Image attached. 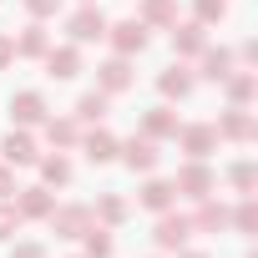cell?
<instances>
[{
    "label": "cell",
    "instance_id": "cell-1",
    "mask_svg": "<svg viewBox=\"0 0 258 258\" xmlns=\"http://www.w3.org/2000/svg\"><path fill=\"white\" fill-rule=\"evenodd\" d=\"M152 238H157V248L162 253H182L187 248V238H192V218H182V213H157V228H152Z\"/></svg>",
    "mask_w": 258,
    "mask_h": 258
},
{
    "label": "cell",
    "instance_id": "cell-2",
    "mask_svg": "<svg viewBox=\"0 0 258 258\" xmlns=\"http://www.w3.org/2000/svg\"><path fill=\"white\" fill-rule=\"evenodd\" d=\"M106 41H111L116 56H137V51H147L152 31H147L142 21H106Z\"/></svg>",
    "mask_w": 258,
    "mask_h": 258
},
{
    "label": "cell",
    "instance_id": "cell-3",
    "mask_svg": "<svg viewBox=\"0 0 258 258\" xmlns=\"http://www.w3.org/2000/svg\"><path fill=\"white\" fill-rule=\"evenodd\" d=\"M177 198H192V203H203V198H213V187H218V177H213V167L208 162H192L187 157V167L177 172Z\"/></svg>",
    "mask_w": 258,
    "mask_h": 258
},
{
    "label": "cell",
    "instance_id": "cell-4",
    "mask_svg": "<svg viewBox=\"0 0 258 258\" xmlns=\"http://www.w3.org/2000/svg\"><path fill=\"white\" fill-rule=\"evenodd\" d=\"M46 223H51V233H56V238H81L96 218H91V208H86V203H66V208H51V218H46Z\"/></svg>",
    "mask_w": 258,
    "mask_h": 258
},
{
    "label": "cell",
    "instance_id": "cell-5",
    "mask_svg": "<svg viewBox=\"0 0 258 258\" xmlns=\"http://www.w3.org/2000/svg\"><path fill=\"white\" fill-rule=\"evenodd\" d=\"M177 142H182V152L192 157V162H208L213 152H218V132L208 121H192V126H177Z\"/></svg>",
    "mask_w": 258,
    "mask_h": 258
},
{
    "label": "cell",
    "instance_id": "cell-6",
    "mask_svg": "<svg viewBox=\"0 0 258 258\" xmlns=\"http://www.w3.org/2000/svg\"><path fill=\"white\" fill-rule=\"evenodd\" d=\"M66 31H71V41H76V46H86V41H101V36H106V16L96 11V0H91V6H81V11L66 21Z\"/></svg>",
    "mask_w": 258,
    "mask_h": 258
},
{
    "label": "cell",
    "instance_id": "cell-7",
    "mask_svg": "<svg viewBox=\"0 0 258 258\" xmlns=\"http://www.w3.org/2000/svg\"><path fill=\"white\" fill-rule=\"evenodd\" d=\"M126 86H132V56H111V61L96 66V91L116 96V91H126Z\"/></svg>",
    "mask_w": 258,
    "mask_h": 258
},
{
    "label": "cell",
    "instance_id": "cell-8",
    "mask_svg": "<svg viewBox=\"0 0 258 258\" xmlns=\"http://www.w3.org/2000/svg\"><path fill=\"white\" fill-rule=\"evenodd\" d=\"M116 157L132 172H152L157 167V142L152 137H126V142H116Z\"/></svg>",
    "mask_w": 258,
    "mask_h": 258
},
{
    "label": "cell",
    "instance_id": "cell-9",
    "mask_svg": "<svg viewBox=\"0 0 258 258\" xmlns=\"http://www.w3.org/2000/svg\"><path fill=\"white\" fill-rule=\"evenodd\" d=\"M213 132H218V142H253V137H258V126H253V116H248L243 106H228L223 121L213 126Z\"/></svg>",
    "mask_w": 258,
    "mask_h": 258
},
{
    "label": "cell",
    "instance_id": "cell-10",
    "mask_svg": "<svg viewBox=\"0 0 258 258\" xmlns=\"http://www.w3.org/2000/svg\"><path fill=\"white\" fill-rule=\"evenodd\" d=\"M0 157H6L11 167H31L41 152H36V137L26 132V126H11V137L6 142H0Z\"/></svg>",
    "mask_w": 258,
    "mask_h": 258
},
{
    "label": "cell",
    "instance_id": "cell-11",
    "mask_svg": "<svg viewBox=\"0 0 258 258\" xmlns=\"http://www.w3.org/2000/svg\"><path fill=\"white\" fill-rule=\"evenodd\" d=\"M208 46V26L203 21H172V51L177 56H198Z\"/></svg>",
    "mask_w": 258,
    "mask_h": 258
},
{
    "label": "cell",
    "instance_id": "cell-12",
    "mask_svg": "<svg viewBox=\"0 0 258 258\" xmlns=\"http://www.w3.org/2000/svg\"><path fill=\"white\" fill-rule=\"evenodd\" d=\"M11 116H16V126H41L51 111H46V96H41V91H16Z\"/></svg>",
    "mask_w": 258,
    "mask_h": 258
},
{
    "label": "cell",
    "instance_id": "cell-13",
    "mask_svg": "<svg viewBox=\"0 0 258 258\" xmlns=\"http://www.w3.org/2000/svg\"><path fill=\"white\" fill-rule=\"evenodd\" d=\"M41 61H46V76H56V81H71L81 71V51L76 46H51Z\"/></svg>",
    "mask_w": 258,
    "mask_h": 258
},
{
    "label": "cell",
    "instance_id": "cell-14",
    "mask_svg": "<svg viewBox=\"0 0 258 258\" xmlns=\"http://www.w3.org/2000/svg\"><path fill=\"white\" fill-rule=\"evenodd\" d=\"M137 203H142L147 213H167V208L177 203V187H172L167 177H147V182H142V192H137Z\"/></svg>",
    "mask_w": 258,
    "mask_h": 258
},
{
    "label": "cell",
    "instance_id": "cell-15",
    "mask_svg": "<svg viewBox=\"0 0 258 258\" xmlns=\"http://www.w3.org/2000/svg\"><path fill=\"white\" fill-rule=\"evenodd\" d=\"M21 198H16V213L21 218H51V208H56V198H51V187L41 182V187H16Z\"/></svg>",
    "mask_w": 258,
    "mask_h": 258
},
{
    "label": "cell",
    "instance_id": "cell-16",
    "mask_svg": "<svg viewBox=\"0 0 258 258\" xmlns=\"http://www.w3.org/2000/svg\"><path fill=\"white\" fill-rule=\"evenodd\" d=\"M81 152H86V162H116V137L106 132V126H91V132L81 137Z\"/></svg>",
    "mask_w": 258,
    "mask_h": 258
},
{
    "label": "cell",
    "instance_id": "cell-17",
    "mask_svg": "<svg viewBox=\"0 0 258 258\" xmlns=\"http://www.w3.org/2000/svg\"><path fill=\"white\" fill-rule=\"evenodd\" d=\"M228 218H233V208H223V203L203 198V203H198V213H192V233H223V228H228Z\"/></svg>",
    "mask_w": 258,
    "mask_h": 258
},
{
    "label": "cell",
    "instance_id": "cell-18",
    "mask_svg": "<svg viewBox=\"0 0 258 258\" xmlns=\"http://www.w3.org/2000/svg\"><path fill=\"white\" fill-rule=\"evenodd\" d=\"M142 137H152V142L177 137V111H172V106H152V111H142Z\"/></svg>",
    "mask_w": 258,
    "mask_h": 258
},
{
    "label": "cell",
    "instance_id": "cell-19",
    "mask_svg": "<svg viewBox=\"0 0 258 258\" xmlns=\"http://www.w3.org/2000/svg\"><path fill=\"white\" fill-rule=\"evenodd\" d=\"M157 91H162L167 101H182V96L192 91V71H187L182 61H177V66H167V71L157 76Z\"/></svg>",
    "mask_w": 258,
    "mask_h": 258
},
{
    "label": "cell",
    "instance_id": "cell-20",
    "mask_svg": "<svg viewBox=\"0 0 258 258\" xmlns=\"http://www.w3.org/2000/svg\"><path fill=\"white\" fill-rule=\"evenodd\" d=\"M41 126H46V142H51V147H76V142H81V132H76L81 121H76V116H46Z\"/></svg>",
    "mask_w": 258,
    "mask_h": 258
},
{
    "label": "cell",
    "instance_id": "cell-21",
    "mask_svg": "<svg viewBox=\"0 0 258 258\" xmlns=\"http://www.w3.org/2000/svg\"><path fill=\"white\" fill-rule=\"evenodd\" d=\"M223 86H228V101H233V106H248V101L258 96V76H253V71H228Z\"/></svg>",
    "mask_w": 258,
    "mask_h": 258
},
{
    "label": "cell",
    "instance_id": "cell-22",
    "mask_svg": "<svg viewBox=\"0 0 258 258\" xmlns=\"http://www.w3.org/2000/svg\"><path fill=\"white\" fill-rule=\"evenodd\" d=\"M147 31H157V26H167L172 31V21H177V0H142V16H137Z\"/></svg>",
    "mask_w": 258,
    "mask_h": 258
},
{
    "label": "cell",
    "instance_id": "cell-23",
    "mask_svg": "<svg viewBox=\"0 0 258 258\" xmlns=\"http://www.w3.org/2000/svg\"><path fill=\"white\" fill-rule=\"evenodd\" d=\"M46 51H51V36H46L41 26H26L21 41H16V56H21V61H41Z\"/></svg>",
    "mask_w": 258,
    "mask_h": 258
},
{
    "label": "cell",
    "instance_id": "cell-24",
    "mask_svg": "<svg viewBox=\"0 0 258 258\" xmlns=\"http://www.w3.org/2000/svg\"><path fill=\"white\" fill-rule=\"evenodd\" d=\"M198 61H203V76H208V81H223V76L233 71V51H223V46H203Z\"/></svg>",
    "mask_w": 258,
    "mask_h": 258
},
{
    "label": "cell",
    "instance_id": "cell-25",
    "mask_svg": "<svg viewBox=\"0 0 258 258\" xmlns=\"http://www.w3.org/2000/svg\"><path fill=\"white\" fill-rule=\"evenodd\" d=\"M106 111H111V96H106V91H86V96L76 101V121L101 126V121H106Z\"/></svg>",
    "mask_w": 258,
    "mask_h": 258
},
{
    "label": "cell",
    "instance_id": "cell-26",
    "mask_svg": "<svg viewBox=\"0 0 258 258\" xmlns=\"http://www.w3.org/2000/svg\"><path fill=\"white\" fill-rule=\"evenodd\" d=\"M36 162H41V182H46V187H66V182H71V162H66L61 152H56V157H36Z\"/></svg>",
    "mask_w": 258,
    "mask_h": 258
},
{
    "label": "cell",
    "instance_id": "cell-27",
    "mask_svg": "<svg viewBox=\"0 0 258 258\" xmlns=\"http://www.w3.org/2000/svg\"><path fill=\"white\" fill-rule=\"evenodd\" d=\"M91 218H96L101 228H116V223L126 218V203H121L116 192H106V198H96V208H91Z\"/></svg>",
    "mask_w": 258,
    "mask_h": 258
},
{
    "label": "cell",
    "instance_id": "cell-28",
    "mask_svg": "<svg viewBox=\"0 0 258 258\" xmlns=\"http://www.w3.org/2000/svg\"><path fill=\"white\" fill-rule=\"evenodd\" d=\"M81 243H86V258H111V233H106L101 223H91V228L81 233Z\"/></svg>",
    "mask_w": 258,
    "mask_h": 258
},
{
    "label": "cell",
    "instance_id": "cell-29",
    "mask_svg": "<svg viewBox=\"0 0 258 258\" xmlns=\"http://www.w3.org/2000/svg\"><path fill=\"white\" fill-rule=\"evenodd\" d=\"M228 182H233L243 198H253V187H258V167H253V162H233V167H228Z\"/></svg>",
    "mask_w": 258,
    "mask_h": 258
},
{
    "label": "cell",
    "instance_id": "cell-30",
    "mask_svg": "<svg viewBox=\"0 0 258 258\" xmlns=\"http://www.w3.org/2000/svg\"><path fill=\"white\" fill-rule=\"evenodd\" d=\"M228 223H233L238 233H258V203H253V198H243V203L233 208V218H228Z\"/></svg>",
    "mask_w": 258,
    "mask_h": 258
},
{
    "label": "cell",
    "instance_id": "cell-31",
    "mask_svg": "<svg viewBox=\"0 0 258 258\" xmlns=\"http://www.w3.org/2000/svg\"><path fill=\"white\" fill-rule=\"evenodd\" d=\"M228 16V0H192V21H203V26H218Z\"/></svg>",
    "mask_w": 258,
    "mask_h": 258
},
{
    "label": "cell",
    "instance_id": "cell-32",
    "mask_svg": "<svg viewBox=\"0 0 258 258\" xmlns=\"http://www.w3.org/2000/svg\"><path fill=\"white\" fill-rule=\"evenodd\" d=\"M21 223H26V218L16 213V203H11V198H0V238H11Z\"/></svg>",
    "mask_w": 258,
    "mask_h": 258
},
{
    "label": "cell",
    "instance_id": "cell-33",
    "mask_svg": "<svg viewBox=\"0 0 258 258\" xmlns=\"http://www.w3.org/2000/svg\"><path fill=\"white\" fill-rule=\"evenodd\" d=\"M26 11H31V21H51L61 11V0H26Z\"/></svg>",
    "mask_w": 258,
    "mask_h": 258
},
{
    "label": "cell",
    "instance_id": "cell-34",
    "mask_svg": "<svg viewBox=\"0 0 258 258\" xmlns=\"http://www.w3.org/2000/svg\"><path fill=\"white\" fill-rule=\"evenodd\" d=\"M11 192H16V167L0 162V198H11Z\"/></svg>",
    "mask_w": 258,
    "mask_h": 258
},
{
    "label": "cell",
    "instance_id": "cell-35",
    "mask_svg": "<svg viewBox=\"0 0 258 258\" xmlns=\"http://www.w3.org/2000/svg\"><path fill=\"white\" fill-rule=\"evenodd\" d=\"M16 61V36H0V71Z\"/></svg>",
    "mask_w": 258,
    "mask_h": 258
},
{
    "label": "cell",
    "instance_id": "cell-36",
    "mask_svg": "<svg viewBox=\"0 0 258 258\" xmlns=\"http://www.w3.org/2000/svg\"><path fill=\"white\" fill-rule=\"evenodd\" d=\"M11 258H46V248H41V243H16Z\"/></svg>",
    "mask_w": 258,
    "mask_h": 258
},
{
    "label": "cell",
    "instance_id": "cell-37",
    "mask_svg": "<svg viewBox=\"0 0 258 258\" xmlns=\"http://www.w3.org/2000/svg\"><path fill=\"white\" fill-rule=\"evenodd\" d=\"M238 56H243L248 66H258V41H243V51H238Z\"/></svg>",
    "mask_w": 258,
    "mask_h": 258
},
{
    "label": "cell",
    "instance_id": "cell-38",
    "mask_svg": "<svg viewBox=\"0 0 258 258\" xmlns=\"http://www.w3.org/2000/svg\"><path fill=\"white\" fill-rule=\"evenodd\" d=\"M182 258H208V253H192V248H182Z\"/></svg>",
    "mask_w": 258,
    "mask_h": 258
},
{
    "label": "cell",
    "instance_id": "cell-39",
    "mask_svg": "<svg viewBox=\"0 0 258 258\" xmlns=\"http://www.w3.org/2000/svg\"><path fill=\"white\" fill-rule=\"evenodd\" d=\"M81 6H91V0H81Z\"/></svg>",
    "mask_w": 258,
    "mask_h": 258
},
{
    "label": "cell",
    "instance_id": "cell-40",
    "mask_svg": "<svg viewBox=\"0 0 258 258\" xmlns=\"http://www.w3.org/2000/svg\"><path fill=\"white\" fill-rule=\"evenodd\" d=\"M76 258H86V253H76Z\"/></svg>",
    "mask_w": 258,
    "mask_h": 258
}]
</instances>
